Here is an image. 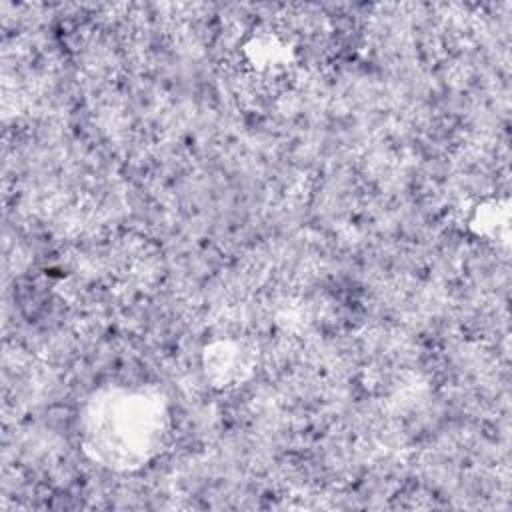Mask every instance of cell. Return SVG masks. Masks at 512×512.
Here are the masks:
<instances>
[{
    "instance_id": "6da1fadb",
    "label": "cell",
    "mask_w": 512,
    "mask_h": 512,
    "mask_svg": "<svg viewBox=\"0 0 512 512\" xmlns=\"http://www.w3.org/2000/svg\"><path fill=\"white\" fill-rule=\"evenodd\" d=\"M164 418L158 400L146 394H124L100 408L90 436L108 460L130 466L146 460L160 446Z\"/></svg>"
}]
</instances>
